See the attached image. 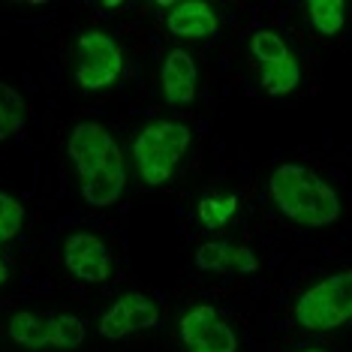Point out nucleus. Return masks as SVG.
<instances>
[{"instance_id": "f257e3e1", "label": "nucleus", "mask_w": 352, "mask_h": 352, "mask_svg": "<svg viewBox=\"0 0 352 352\" xmlns=\"http://www.w3.org/2000/svg\"><path fill=\"white\" fill-rule=\"evenodd\" d=\"M67 154L76 166L82 199L94 208L115 205L124 193L126 172L124 157L111 135L100 121H82L73 126L67 142Z\"/></svg>"}, {"instance_id": "f03ea898", "label": "nucleus", "mask_w": 352, "mask_h": 352, "mask_svg": "<svg viewBox=\"0 0 352 352\" xmlns=\"http://www.w3.org/2000/svg\"><path fill=\"white\" fill-rule=\"evenodd\" d=\"M271 202L286 220L307 229L331 226L340 217V196L304 163H283L268 178Z\"/></svg>"}, {"instance_id": "7ed1b4c3", "label": "nucleus", "mask_w": 352, "mask_h": 352, "mask_svg": "<svg viewBox=\"0 0 352 352\" xmlns=\"http://www.w3.org/2000/svg\"><path fill=\"white\" fill-rule=\"evenodd\" d=\"M193 133L184 121H154L145 124L133 139L135 172L148 187H163L172 181L175 169L190 151Z\"/></svg>"}, {"instance_id": "20e7f679", "label": "nucleus", "mask_w": 352, "mask_h": 352, "mask_svg": "<svg viewBox=\"0 0 352 352\" xmlns=\"http://www.w3.org/2000/svg\"><path fill=\"white\" fill-rule=\"evenodd\" d=\"M295 322L307 331H334L352 319V268L328 274L298 295L292 307Z\"/></svg>"}, {"instance_id": "39448f33", "label": "nucleus", "mask_w": 352, "mask_h": 352, "mask_svg": "<svg viewBox=\"0 0 352 352\" xmlns=\"http://www.w3.org/2000/svg\"><path fill=\"white\" fill-rule=\"evenodd\" d=\"M124 73V49L106 30H85L76 39L73 78L82 91H106Z\"/></svg>"}, {"instance_id": "423d86ee", "label": "nucleus", "mask_w": 352, "mask_h": 352, "mask_svg": "<svg viewBox=\"0 0 352 352\" xmlns=\"http://www.w3.org/2000/svg\"><path fill=\"white\" fill-rule=\"evenodd\" d=\"M247 54L259 67V85L268 97H286L301 85V67L295 52L274 30H253L247 36Z\"/></svg>"}, {"instance_id": "0eeeda50", "label": "nucleus", "mask_w": 352, "mask_h": 352, "mask_svg": "<svg viewBox=\"0 0 352 352\" xmlns=\"http://www.w3.org/2000/svg\"><path fill=\"white\" fill-rule=\"evenodd\" d=\"M10 340L25 349H76L85 340V322L73 314H45L19 310L10 319Z\"/></svg>"}, {"instance_id": "6e6552de", "label": "nucleus", "mask_w": 352, "mask_h": 352, "mask_svg": "<svg viewBox=\"0 0 352 352\" xmlns=\"http://www.w3.org/2000/svg\"><path fill=\"white\" fill-rule=\"evenodd\" d=\"M178 338L187 352H235L238 334L214 304H196L178 322Z\"/></svg>"}, {"instance_id": "1a4fd4ad", "label": "nucleus", "mask_w": 352, "mask_h": 352, "mask_svg": "<svg viewBox=\"0 0 352 352\" xmlns=\"http://www.w3.org/2000/svg\"><path fill=\"white\" fill-rule=\"evenodd\" d=\"M160 322L157 304L142 292H124L100 319V334L106 340H124L133 331H145Z\"/></svg>"}, {"instance_id": "9d476101", "label": "nucleus", "mask_w": 352, "mask_h": 352, "mask_svg": "<svg viewBox=\"0 0 352 352\" xmlns=\"http://www.w3.org/2000/svg\"><path fill=\"white\" fill-rule=\"evenodd\" d=\"M63 265L85 283H106L111 277V253L94 232H73L63 241Z\"/></svg>"}, {"instance_id": "9b49d317", "label": "nucleus", "mask_w": 352, "mask_h": 352, "mask_svg": "<svg viewBox=\"0 0 352 352\" xmlns=\"http://www.w3.org/2000/svg\"><path fill=\"white\" fill-rule=\"evenodd\" d=\"M160 87H163V100L175 109L190 106V102L196 100L199 69H196L193 54L187 49H172L163 58V67H160Z\"/></svg>"}, {"instance_id": "f8f14e48", "label": "nucleus", "mask_w": 352, "mask_h": 352, "mask_svg": "<svg viewBox=\"0 0 352 352\" xmlns=\"http://www.w3.org/2000/svg\"><path fill=\"white\" fill-rule=\"evenodd\" d=\"M196 268L217 271V274H253L259 268V256L247 244H229V241H205L196 247L193 256Z\"/></svg>"}, {"instance_id": "ddd939ff", "label": "nucleus", "mask_w": 352, "mask_h": 352, "mask_svg": "<svg viewBox=\"0 0 352 352\" xmlns=\"http://www.w3.org/2000/svg\"><path fill=\"white\" fill-rule=\"evenodd\" d=\"M166 30L178 39H211L220 30V19L214 6L199 3V0H184V3H169Z\"/></svg>"}, {"instance_id": "4468645a", "label": "nucleus", "mask_w": 352, "mask_h": 352, "mask_svg": "<svg viewBox=\"0 0 352 352\" xmlns=\"http://www.w3.org/2000/svg\"><path fill=\"white\" fill-rule=\"evenodd\" d=\"M238 214V196L235 193H205L196 205V217L208 232L226 229Z\"/></svg>"}, {"instance_id": "2eb2a0df", "label": "nucleus", "mask_w": 352, "mask_h": 352, "mask_svg": "<svg viewBox=\"0 0 352 352\" xmlns=\"http://www.w3.org/2000/svg\"><path fill=\"white\" fill-rule=\"evenodd\" d=\"M304 10H307L310 28L322 36H338L346 28V0H310Z\"/></svg>"}, {"instance_id": "dca6fc26", "label": "nucleus", "mask_w": 352, "mask_h": 352, "mask_svg": "<svg viewBox=\"0 0 352 352\" xmlns=\"http://www.w3.org/2000/svg\"><path fill=\"white\" fill-rule=\"evenodd\" d=\"M25 115H28L25 97H21L12 85L0 82V135L6 139V135L21 133V126H25Z\"/></svg>"}, {"instance_id": "f3484780", "label": "nucleus", "mask_w": 352, "mask_h": 352, "mask_svg": "<svg viewBox=\"0 0 352 352\" xmlns=\"http://www.w3.org/2000/svg\"><path fill=\"white\" fill-rule=\"evenodd\" d=\"M25 229V205L0 190V241H12Z\"/></svg>"}, {"instance_id": "a211bd4d", "label": "nucleus", "mask_w": 352, "mask_h": 352, "mask_svg": "<svg viewBox=\"0 0 352 352\" xmlns=\"http://www.w3.org/2000/svg\"><path fill=\"white\" fill-rule=\"evenodd\" d=\"M6 280H10V265H6V259L0 256V286H3Z\"/></svg>"}, {"instance_id": "6ab92c4d", "label": "nucleus", "mask_w": 352, "mask_h": 352, "mask_svg": "<svg viewBox=\"0 0 352 352\" xmlns=\"http://www.w3.org/2000/svg\"><path fill=\"white\" fill-rule=\"evenodd\" d=\"M304 352H328V349H304Z\"/></svg>"}, {"instance_id": "aec40b11", "label": "nucleus", "mask_w": 352, "mask_h": 352, "mask_svg": "<svg viewBox=\"0 0 352 352\" xmlns=\"http://www.w3.org/2000/svg\"><path fill=\"white\" fill-rule=\"evenodd\" d=\"M0 142H3V135H0Z\"/></svg>"}]
</instances>
